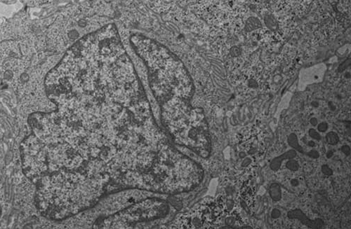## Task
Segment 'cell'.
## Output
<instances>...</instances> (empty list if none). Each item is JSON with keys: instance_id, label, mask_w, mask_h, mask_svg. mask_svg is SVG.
<instances>
[{"instance_id": "6da1fadb", "label": "cell", "mask_w": 351, "mask_h": 229, "mask_svg": "<svg viewBox=\"0 0 351 229\" xmlns=\"http://www.w3.org/2000/svg\"><path fill=\"white\" fill-rule=\"evenodd\" d=\"M20 150L23 173L35 184L47 172L44 145L32 133L21 142Z\"/></svg>"}, {"instance_id": "7a4b0ae2", "label": "cell", "mask_w": 351, "mask_h": 229, "mask_svg": "<svg viewBox=\"0 0 351 229\" xmlns=\"http://www.w3.org/2000/svg\"><path fill=\"white\" fill-rule=\"evenodd\" d=\"M287 217L291 219H299L303 224L311 228H321L324 224V222L320 219L310 220L301 209H299L291 210L288 212Z\"/></svg>"}, {"instance_id": "3957f363", "label": "cell", "mask_w": 351, "mask_h": 229, "mask_svg": "<svg viewBox=\"0 0 351 229\" xmlns=\"http://www.w3.org/2000/svg\"><path fill=\"white\" fill-rule=\"evenodd\" d=\"M296 152L295 150L291 149L288 151V152L284 153L283 154L273 158L271 161L270 167H271V170H272L277 171L280 168L281 164H282V162L283 161L293 159L294 157H296Z\"/></svg>"}, {"instance_id": "277c9868", "label": "cell", "mask_w": 351, "mask_h": 229, "mask_svg": "<svg viewBox=\"0 0 351 229\" xmlns=\"http://www.w3.org/2000/svg\"><path fill=\"white\" fill-rule=\"evenodd\" d=\"M262 24L260 20L256 17H250L248 18L245 23L244 29L246 32H252L261 28Z\"/></svg>"}, {"instance_id": "5b68a950", "label": "cell", "mask_w": 351, "mask_h": 229, "mask_svg": "<svg viewBox=\"0 0 351 229\" xmlns=\"http://www.w3.org/2000/svg\"><path fill=\"white\" fill-rule=\"evenodd\" d=\"M241 196L242 198L246 201L247 205V203L249 205L253 201L254 191H253L252 187H249V186H244L241 189Z\"/></svg>"}, {"instance_id": "8992f818", "label": "cell", "mask_w": 351, "mask_h": 229, "mask_svg": "<svg viewBox=\"0 0 351 229\" xmlns=\"http://www.w3.org/2000/svg\"><path fill=\"white\" fill-rule=\"evenodd\" d=\"M270 196L274 201H279L282 198L280 186L277 183H273L270 187Z\"/></svg>"}, {"instance_id": "52a82bcc", "label": "cell", "mask_w": 351, "mask_h": 229, "mask_svg": "<svg viewBox=\"0 0 351 229\" xmlns=\"http://www.w3.org/2000/svg\"><path fill=\"white\" fill-rule=\"evenodd\" d=\"M264 21H265L266 25L271 30H276L278 28L277 21L275 19L273 15L267 14L264 16Z\"/></svg>"}, {"instance_id": "ba28073f", "label": "cell", "mask_w": 351, "mask_h": 229, "mask_svg": "<svg viewBox=\"0 0 351 229\" xmlns=\"http://www.w3.org/2000/svg\"><path fill=\"white\" fill-rule=\"evenodd\" d=\"M288 143L291 147H293L294 149H295L296 150L298 151V152L301 153L303 152V148H302L301 145L299 144L298 138H297V136L294 133H291V134H289V136L288 137Z\"/></svg>"}, {"instance_id": "9c48e42d", "label": "cell", "mask_w": 351, "mask_h": 229, "mask_svg": "<svg viewBox=\"0 0 351 229\" xmlns=\"http://www.w3.org/2000/svg\"><path fill=\"white\" fill-rule=\"evenodd\" d=\"M326 140L329 144L335 145L339 142V137L336 133L334 132H330L326 135Z\"/></svg>"}, {"instance_id": "30bf717a", "label": "cell", "mask_w": 351, "mask_h": 229, "mask_svg": "<svg viewBox=\"0 0 351 229\" xmlns=\"http://www.w3.org/2000/svg\"><path fill=\"white\" fill-rule=\"evenodd\" d=\"M286 167H287L289 170H290L296 171L298 170V169L299 168V165L296 161L293 159H289V161L286 163Z\"/></svg>"}, {"instance_id": "8fae6325", "label": "cell", "mask_w": 351, "mask_h": 229, "mask_svg": "<svg viewBox=\"0 0 351 229\" xmlns=\"http://www.w3.org/2000/svg\"><path fill=\"white\" fill-rule=\"evenodd\" d=\"M309 134H310V136L312 137V138L315 139L316 140H320L321 139L320 134L318 133L315 130H314V129H310Z\"/></svg>"}, {"instance_id": "7c38bea8", "label": "cell", "mask_w": 351, "mask_h": 229, "mask_svg": "<svg viewBox=\"0 0 351 229\" xmlns=\"http://www.w3.org/2000/svg\"><path fill=\"white\" fill-rule=\"evenodd\" d=\"M240 53H241V51H240V49L237 46H234L231 48L230 50V53H231V55L233 56V57H237V56H239L240 55Z\"/></svg>"}, {"instance_id": "4fadbf2b", "label": "cell", "mask_w": 351, "mask_h": 229, "mask_svg": "<svg viewBox=\"0 0 351 229\" xmlns=\"http://www.w3.org/2000/svg\"><path fill=\"white\" fill-rule=\"evenodd\" d=\"M322 171L324 174L326 175H331L332 173H333L332 170L326 165H324L322 166Z\"/></svg>"}, {"instance_id": "5bb4252c", "label": "cell", "mask_w": 351, "mask_h": 229, "mask_svg": "<svg viewBox=\"0 0 351 229\" xmlns=\"http://www.w3.org/2000/svg\"><path fill=\"white\" fill-rule=\"evenodd\" d=\"M318 130L320 132H325L326 130L328 129V124L325 122H323V123H320L319 125H318Z\"/></svg>"}, {"instance_id": "9a60e30c", "label": "cell", "mask_w": 351, "mask_h": 229, "mask_svg": "<svg viewBox=\"0 0 351 229\" xmlns=\"http://www.w3.org/2000/svg\"><path fill=\"white\" fill-rule=\"evenodd\" d=\"M280 215H281V212L280 210L277 209H274L271 212V217L272 218H273V219H277V218H279L280 217Z\"/></svg>"}, {"instance_id": "2e32d148", "label": "cell", "mask_w": 351, "mask_h": 229, "mask_svg": "<svg viewBox=\"0 0 351 229\" xmlns=\"http://www.w3.org/2000/svg\"><path fill=\"white\" fill-rule=\"evenodd\" d=\"M308 155L310 157L313 158H319V156H320L319 153H318L317 151H315V150L310 151L309 153H308Z\"/></svg>"}, {"instance_id": "e0dca14e", "label": "cell", "mask_w": 351, "mask_h": 229, "mask_svg": "<svg viewBox=\"0 0 351 229\" xmlns=\"http://www.w3.org/2000/svg\"><path fill=\"white\" fill-rule=\"evenodd\" d=\"M225 222L226 223V225L232 226V225H233L235 223V218L233 217H228V218H226Z\"/></svg>"}, {"instance_id": "ac0fdd59", "label": "cell", "mask_w": 351, "mask_h": 229, "mask_svg": "<svg viewBox=\"0 0 351 229\" xmlns=\"http://www.w3.org/2000/svg\"><path fill=\"white\" fill-rule=\"evenodd\" d=\"M341 151L343 152H344L345 155L346 156H349L350 153V147L347 146V145H345V146H343L341 148Z\"/></svg>"}, {"instance_id": "d6986e66", "label": "cell", "mask_w": 351, "mask_h": 229, "mask_svg": "<svg viewBox=\"0 0 351 229\" xmlns=\"http://www.w3.org/2000/svg\"><path fill=\"white\" fill-rule=\"evenodd\" d=\"M250 163H252V159H251V158H247L244 161H243V163L242 164V166H243V167L247 166Z\"/></svg>"}, {"instance_id": "ffe728a7", "label": "cell", "mask_w": 351, "mask_h": 229, "mask_svg": "<svg viewBox=\"0 0 351 229\" xmlns=\"http://www.w3.org/2000/svg\"><path fill=\"white\" fill-rule=\"evenodd\" d=\"M4 77H5V79H10L12 77V73L10 71H7L6 73L4 74Z\"/></svg>"}, {"instance_id": "44dd1931", "label": "cell", "mask_w": 351, "mask_h": 229, "mask_svg": "<svg viewBox=\"0 0 351 229\" xmlns=\"http://www.w3.org/2000/svg\"><path fill=\"white\" fill-rule=\"evenodd\" d=\"M226 205H227V207H228V209H231L232 207H233V201L232 200H228V202H226Z\"/></svg>"}, {"instance_id": "7402d4cb", "label": "cell", "mask_w": 351, "mask_h": 229, "mask_svg": "<svg viewBox=\"0 0 351 229\" xmlns=\"http://www.w3.org/2000/svg\"><path fill=\"white\" fill-rule=\"evenodd\" d=\"M310 123H311V124H312V126H315L317 124V118H312L311 119H310Z\"/></svg>"}, {"instance_id": "603a6c76", "label": "cell", "mask_w": 351, "mask_h": 229, "mask_svg": "<svg viewBox=\"0 0 351 229\" xmlns=\"http://www.w3.org/2000/svg\"><path fill=\"white\" fill-rule=\"evenodd\" d=\"M249 86L250 87H256L257 86V83L253 80H251L249 83Z\"/></svg>"}, {"instance_id": "cb8c5ba5", "label": "cell", "mask_w": 351, "mask_h": 229, "mask_svg": "<svg viewBox=\"0 0 351 229\" xmlns=\"http://www.w3.org/2000/svg\"><path fill=\"white\" fill-rule=\"evenodd\" d=\"M291 185L294 186V187H296V186H298L299 181L296 179H293L291 181Z\"/></svg>"}, {"instance_id": "d4e9b609", "label": "cell", "mask_w": 351, "mask_h": 229, "mask_svg": "<svg viewBox=\"0 0 351 229\" xmlns=\"http://www.w3.org/2000/svg\"><path fill=\"white\" fill-rule=\"evenodd\" d=\"M332 156H333V152H332L331 151H329V152H328L327 153H326V157H327L328 158H331Z\"/></svg>"}, {"instance_id": "484cf974", "label": "cell", "mask_w": 351, "mask_h": 229, "mask_svg": "<svg viewBox=\"0 0 351 229\" xmlns=\"http://www.w3.org/2000/svg\"><path fill=\"white\" fill-rule=\"evenodd\" d=\"M308 145L310 147H315V143L314 141H312V140H310V141L308 142Z\"/></svg>"}, {"instance_id": "4316f807", "label": "cell", "mask_w": 351, "mask_h": 229, "mask_svg": "<svg viewBox=\"0 0 351 229\" xmlns=\"http://www.w3.org/2000/svg\"><path fill=\"white\" fill-rule=\"evenodd\" d=\"M35 2H39V3H41V2H48V0H34Z\"/></svg>"}, {"instance_id": "83f0119b", "label": "cell", "mask_w": 351, "mask_h": 229, "mask_svg": "<svg viewBox=\"0 0 351 229\" xmlns=\"http://www.w3.org/2000/svg\"><path fill=\"white\" fill-rule=\"evenodd\" d=\"M1 207H0V216H1Z\"/></svg>"}]
</instances>
